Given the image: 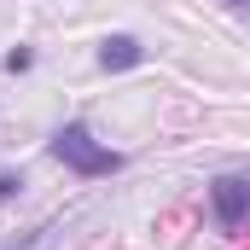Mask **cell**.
Masks as SVG:
<instances>
[{
    "mask_svg": "<svg viewBox=\"0 0 250 250\" xmlns=\"http://www.w3.org/2000/svg\"><path fill=\"white\" fill-rule=\"evenodd\" d=\"M47 151L59 157L70 175H82V181H99V175H117L128 157L123 151H111L105 140H93V128L87 123H64V128H53V140H47Z\"/></svg>",
    "mask_w": 250,
    "mask_h": 250,
    "instance_id": "cell-1",
    "label": "cell"
},
{
    "mask_svg": "<svg viewBox=\"0 0 250 250\" xmlns=\"http://www.w3.org/2000/svg\"><path fill=\"white\" fill-rule=\"evenodd\" d=\"M221 6H233V12H239V6H245V0H221Z\"/></svg>",
    "mask_w": 250,
    "mask_h": 250,
    "instance_id": "cell-6",
    "label": "cell"
},
{
    "mask_svg": "<svg viewBox=\"0 0 250 250\" xmlns=\"http://www.w3.org/2000/svg\"><path fill=\"white\" fill-rule=\"evenodd\" d=\"M29 64H35V53H29V47H18V53H6V70H29Z\"/></svg>",
    "mask_w": 250,
    "mask_h": 250,
    "instance_id": "cell-5",
    "label": "cell"
},
{
    "mask_svg": "<svg viewBox=\"0 0 250 250\" xmlns=\"http://www.w3.org/2000/svg\"><path fill=\"white\" fill-rule=\"evenodd\" d=\"M134 64H146V47L134 35H105L99 41V70H134Z\"/></svg>",
    "mask_w": 250,
    "mask_h": 250,
    "instance_id": "cell-3",
    "label": "cell"
},
{
    "mask_svg": "<svg viewBox=\"0 0 250 250\" xmlns=\"http://www.w3.org/2000/svg\"><path fill=\"white\" fill-rule=\"evenodd\" d=\"M209 215L221 233H239L250 221V175H215L209 181Z\"/></svg>",
    "mask_w": 250,
    "mask_h": 250,
    "instance_id": "cell-2",
    "label": "cell"
},
{
    "mask_svg": "<svg viewBox=\"0 0 250 250\" xmlns=\"http://www.w3.org/2000/svg\"><path fill=\"white\" fill-rule=\"evenodd\" d=\"M18 192H23V175H12V169H0V204H6V198H18Z\"/></svg>",
    "mask_w": 250,
    "mask_h": 250,
    "instance_id": "cell-4",
    "label": "cell"
}]
</instances>
